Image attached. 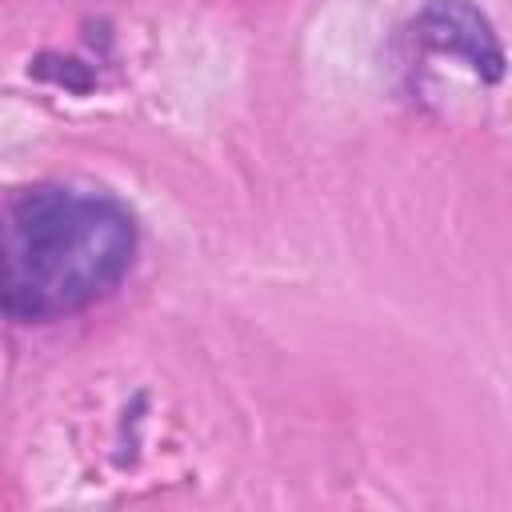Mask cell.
<instances>
[{
  "instance_id": "6da1fadb",
  "label": "cell",
  "mask_w": 512,
  "mask_h": 512,
  "mask_svg": "<svg viewBox=\"0 0 512 512\" xmlns=\"http://www.w3.org/2000/svg\"><path fill=\"white\" fill-rule=\"evenodd\" d=\"M136 260V224L104 192L32 188L0 208V320L48 324L112 296Z\"/></svg>"
},
{
  "instance_id": "7a4b0ae2",
  "label": "cell",
  "mask_w": 512,
  "mask_h": 512,
  "mask_svg": "<svg viewBox=\"0 0 512 512\" xmlns=\"http://www.w3.org/2000/svg\"><path fill=\"white\" fill-rule=\"evenodd\" d=\"M416 36L436 48V52H456L468 60V68L484 72L488 80H496L504 72V56H500V44L496 36L488 32V20L464 4V0H436L420 24H416Z\"/></svg>"
}]
</instances>
